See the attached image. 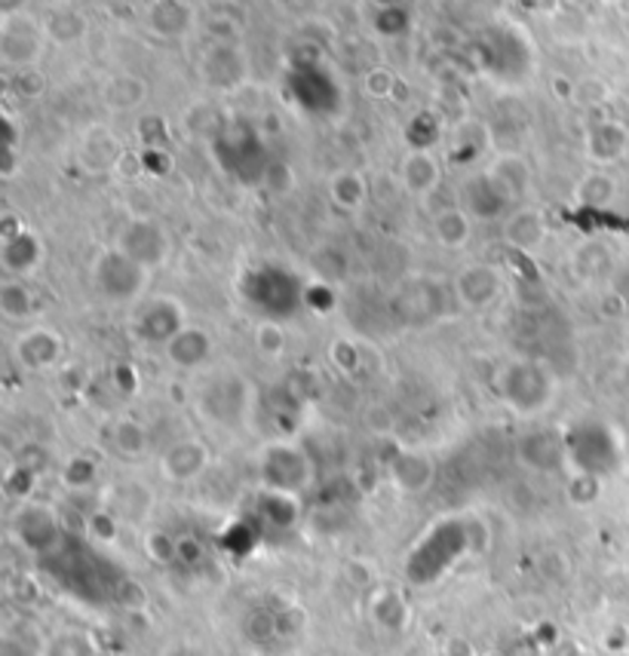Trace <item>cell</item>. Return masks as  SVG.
Returning <instances> with one entry per match:
<instances>
[{
	"instance_id": "obj_35",
	"label": "cell",
	"mask_w": 629,
	"mask_h": 656,
	"mask_svg": "<svg viewBox=\"0 0 629 656\" xmlns=\"http://www.w3.org/2000/svg\"><path fill=\"white\" fill-rule=\"evenodd\" d=\"M144 549L151 553L154 562L166 565V562H172V558L179 555V543L172 541V537H166V534H151V537L144 541Z\"/></svg>"
},
{
	"instance_id": "obj_32",
	"label": "cell",
	"mask_w": 629,
	"mask_h": 656,
	"mask_svg": "<svg viewBox=\"0 0 629 656\" xmlns=\"http://www.w3.org/2000/svg\"><path fill=\"white\" fill-rule=\"evenodd\" d=\"M43 656H95L90 635L83 632H62L50 642H43Z\"/></svg>"
},
{
	"instance_id": "obj_28",
	"label": "cell",
	"mask_w": 629,
	"mask_h": 656,
	"mask_svg": "<svg viewBox=\"0 0 629 656\" xmlns=\"http://www.w3.org/2000/svg\"><path fill=\"white\" fill-rule=\"evenodd\" d=\"M328 193H332V200L342 209H359L368 196V181L356 169H342V172L332 175Z\"/></svg>"
},
{
	"instance_id": "obj_25",
	"label": "cell",
	"mask_w": 629,
	"mask_h": 656,
	"mask_svg": "<svg viewBox=\"0 0 629 656\" xmlns=\"http://www.w3.org/2000/svg\"><path fill=\"white\" fill-rule=\"evenodd\" d=\"M433 236H436V243L443 245V249L458 252V249H464V245L470 243L473 219L460 206L443 209V212L433 219Z\"/></svg>"
},
{
	"instance_id": "obj_33",
	"label": "cell",
	"mask_w": 629,
	"mask_h": 656,
	"mask_svg": "<svg viewBox=\"0 0 629 656\" xmlns=\"http://www.w3.org/2000/svg\"><path fill=\"white\" fill-rule=\"evenodd\" d=\"M255 347L262 350L264 356H283L286 350V332L276 320H264L258 329H255Z\"/></svg>"
},
{
	"instance_id": "obj_36",
	"label": "cell",
	"mask_w": 629,
	"mask_h": 656,
	"mask_svg": "<svg viewBox=\"0 0 629 656\" xmlns=\"http://www.w3.org/2000/svg\"><path fill=\"white\" fill-rule=\"evenodd\" d=\"M394 74L390 71H384V68H378V71H372L366 78V92L368 95H375V99H387L390 92H394Z\"/></svg>"
},
{
	"instance_id": "obj_20",
	"label": "cell",
	"mask_w": 629,
	"mask_h": 656,
	"mask_svg": "<svg viewBox=\"0 0 629 656\" xmlns=\"http://www.w3.org/2000/svg\"><path fill=\"white\" fill-rule=\"evenodd\" d=\"M433 476H436V466L427 454H418V451H399L390 461V478L403 494L427 491L433 485Z\"/></svg>"
},
{
	"instance_id": "obj_2",
	"label": "cell",
	"mask_w": 629,
	"mask_h": 656,
	"mask_svg": "<svg viewBox=\"0 0 629 656\" xmlns=\"http://www.w3.org/2000/svg\"><path fill=\"white\" fill-rule=\"evenodd\" d=\"M151 271L118 252L114 245L92 261V289L108 304H142Z\"/></svg>"
},
{
	"instance_id": "obj_37",
	"label": "cell",
	"mask_w": 629,
	"mask_h": 656,
	"mask_svg": "<svg viewBox=\"0 0 629 656\" xmlns=\"http://www.w3.org/2000/svg\"><path fill=\"white\" fill-rule=\"evenodd\" d=\"M16 92L26 95V99H38L40 92H43V78H40L34 68L19 71V78H16Z\"/></svg>"
},
{
	"instance_id": "obj_3",
	"label": "cell",
	"mask_w": 629,
	"mask_h": 656,
	"mask_svg": "<svg viewBox=\"0 0 629 656\" xmlns=\"http://www.w3.org/2000/svg\"><path fill=\"white\" fill-rule=\"evenodd\" d=\"M258 473H262L264 491L288 494V497H298L302 491L314 485V461L295 442L264 445L262 457H258Z\"/></svg>"
},
{
	"instance_id": "obj_12",
	"label": "cell",
	"mask_w": 629,
	"mask_h": 656,
	"mask_svg": "<svg viewBox=\"0 0 629 656\" xmlns=\"http://www.w3.org/2000/svg\"><path fill=\"white\" fill-rule=\"evenodd\" d=\"M43 255H47V245L31 228L0 236V264H3L7 276L28 280L43 264Z\"/></svg>"
},
{
	"instance_id": "obj_19",
	"label": "cell",
	"mask_w": 629,
	"mask_h": 656,
	"mask_svg": "<svg viewBox=\"0 0 629 656\" xmlns=\"http://www.w3.org/2000/svg\"><path fill=\"white\" fill-rule=\"evenodd\" d=\"M123 144L108 127H90L80 139V163L90 172H108L123 163Z\"/></svg>"
},
{
	"instance_id": "obj_7",
	"label": "cell",
	"mask_w": 629,
	"mask_h": 656,
	"mask_svg": "<svg viewBox=\"0 0 629 656\" xmlns=\"http://www.w3.org/2000/svg\"><path fill=\"white\" fill-rule=\"evenodd\" d=\"M252 390L240 374H222L219 381H212L203 396H200V408L210 417L212 424L222 426H240L250 417Z\"/></svg>"
},
{
	"instance_id": "obj_27",
	"label": "cell",
	"mask_w": 629,
	"mask_h": 656,
	"mask_svg": "<svg viewBox=\"0 0 629 656\" xmlns=\"http://www.w3.org/2000/svg\"><path fill=\"white\" fill-rule=\"evenodd\" d=\"M0 313H3V320L10 322L31 320V313H34V292H31L28 280L7 276L0 283Z\"/></svg>"
},
{
	"instance_id": "obj_18",
	"label": "cell",
	"mask_w": 629,
	"mask_h": 656,
	"mask_svg": "<svg viewBox=\"0 0 629 656\" xmlns=\"http://www.w3.org/2000/svg\"><path fill=\"white\" fill-rule=\"evenodd\" d=\"M399 181L412 196L427 200L443 184V163L433 151H408L399 163Z\"/></svg>"
},
{
	"instance_id": "obj_13",
	"label": "cell",
	"mask_w": 629,
	"mask_h": 656,
	"mask_svg": "<svg viewBox=\"0 0 629 656\" xmlns=\"http://www.w3.org/2000/svg\"><path fill=\"white\" fill-rule=\"evenodd\" d=\"M500 292H504V276L491 264H470L455 280V297H458L460 307L467 310L491 307L500 297Z\"/></svg>"
},
{
	"instance_id": "obj_11",
	"label": "cell",
	"mask_w": 629,
	"mask_h": 656,
	"mask_svg": "<svg viewBox=\"0 0 629 656\" xmlns=\"http://www.w3.org/2000/svg\"><path fill=\"white\" fill-rule=\"evenodd\" d=\"M13 531L19 543L26 546L28 553H50L59 537H62V528H59V518L53 515V509L40 506V503H26L13 518Z\"/></svg>"
},
{
	"instance_id": "obj_34",
	"label": "cell",
	"mask_w": 629,
	"mask_h": 656,
	"mask_svg": "<svg viewBox=\"0 0 629 656\" xmlns=\"http://www.w3.org/2000/svg\"><path fill=\"white\" fill-rule=\"evenodd\" d=\"M95 476H99V466L92 464L90 457H74V461H68L65 473H62L68 488L74 491L92 488V485H95Z\"/></svg>"
},
{
	"instance_id": "obj_31",
	"label": "cell",
	"mask_w": 629,
	"mask_h": 656,
	"mask_svg": "<svg viewBox=\"0 0 629 656\" xmlns=\"http://www.w3.org/2000/svg\"><path fill=\"white\" fill-rule=\"evenodd\" d=\"M111 442H114V448H118V454H123V457H142L144 451H148V430H144L139 421L123 417V421H118V426H114Z\"/></svg>"
},
{
	"instance_id": "obj_5",
	"label": "cell",
	"mask_w": 629,
	"mask_h": 656,
	"mask_svg": "<svg viewBox=\"0 0 629 656\" xmlns=\"http://www.w3.org/2000/svg\"><path fill=\"white\" fill-rule=\"evenodd\" d=\"M114 249L123 255L142 264L144 271H158L163 268L172 255V236L160 221L148 219V215H135L118 231Z\"/></svg>"
},
{
	"instance_id": "obj_15",
	"label": "cell",
	"mask_w": 629,
	"mask_h": 656,
	"mask_svg": "<svg viewBox=\"0 0 629 656\" xmlns=\"http://www.w3.org/2000/svg\"><path fill=\"white\" fill-rule=\"evenodd\" d=\"M62 350H65V344H62L59 332L47 329V325H34L16 341V360L28 372H47L62 360Z\"/></svg>"
},
{
	"instance_id": "obj_10",
	"label": "cell",
	"mask_w": 629,
	"mask_h": 656,
	"mask_svg": "<svg viewBox=\"0 0 629 656\" xmlns=\"http://www.w3.org/2000/svg\"><path fill=\"white\" fill-rule=\"evenodd\" d=\"M470 219H507L513 209H516V203H513L510 196H507V191L500 188L498 181L488 175L486 172H479V175H473V179H467L464 184H460V203H458Z\"/></svg>"
},
{
	"instance_id": "obj_30",
	"label": "cell",
	"mask_w": 629,
	"mask_h": 656,
	"mask_svg": "<svg viewBox=\"0 0 629 656\" xmlns=\"http://www.w3.org/2000/svg\"><path fill=\"white\" fill-rule=\"evenodd\" d=\"M615 193L617 184L611 175H605V172H590L587 179L577 184L575 200L587 209H602L615 200Z\"/></svg>"
},
{
	"instance_id": "obj_23",
	"label": "cell",
	"mask_w": 629,
	"mask_h": 656,
	"mask_svg": "<svg viewBox=\"0 0 629 656\" xmlns=\"http://www.w3.org/2000/svg\"><path fill=\"white\" fill-rule=\"evenodd\" d=\"M488 175L507 191V196H510L513 203H519L525 193H528V188H531V166H528L525 157L519 154L495 157L491 166H488Z\"/></svg>"
},
{
	"instance_id": "obj_1",
	"label": "cell",
	"mask_w": 629,
	"mask_h": 656,
	"mask_svg": "<svg viewBox=\"0 0 629 656\" xmlns=\"http://www.w3.org/2000/svg\"><path fill=\"white\" fill-rule=\"evenodd\" d=\"M556 374L538 360H516L498 374L500 402L519 417H538L547 412L556 400Z\"/></svg>"
},
{
	"instance_id": "obj_24",
	"label": "cell",
	"mask_w": 629,
	"mask_h": 656,
	"mask_svg": "<svg viewBox=\"0 0 629 656\" xmlns=\"http://www.w3.org/2000/svg\"><path fill=\"white\" fill-rule=\"evenodd\" d=\"M629 144L627 127H620L615 120H605L599 127H592V132L587 135V154L596 163H615L623 157Z\"/></svg>"
},
{
	"instance_id": "obj_14",
	"label": "cell",
	"mask_w": 629,
	"mask_h": 656,
	"mask_svg": "<svg viewBox=\"0 0 629 656\" xmlns=\"http://www.w3.org/2000/svg\"><path fill=\"white\" fill-rule=\"evenodd\" d=\"M206 466H210V448L200 438H179L160 457V473L175 485H187L200 478L206 473Z\"/></svg>"
},
{
	"instance_id": "obj_16",
	"label": "cell",
	"mask_w": 629,
	"mask_h": 656,
	"mask_svg": "<svg viewBox=\"0 0 629 656\" xmlns=\"http://www.w3.org/2000/svg\"><path fill=\"white\" fill-rule=\"evenodd\" d=\"M547 240V215L535 206H516L504 219V243L519 255H535Z\"/></svg>"
},
{
	"instance_id": "obj_17",
	"label": "cell",
	"mask_w": 629,
	"mask_h": 656,
	"mask_svg": "<svg viewBox=\"0 0 629 656\" xmlns=\"http://www.w3.org/2000/svg\"><path fill=\"white\" fill-rule=\"evenodd\" d=\"M212 350H215V344H212V335L206 329H200V325H184L182 332L163 347V353H166V360H170L175 369H182V372H197V369H203V365L212 360Z\"/></svg>"
},
{
	"instance_id": "obj_9",
	"label": "cell",
	"mask_w": 629,
	"mask_h": 656,
	"mask_svg": "<svg viewBox=\"0 0 629 656\" xmlns=\"http://www.w3.org/2000/svg\"><path fill=\"white\" fill-rule=\"evenodd\" d=\"M43 43H47V31H40L34 22L28 19H3V34H0V59L10 68H34L43 55Z\"/></svg>"
},
{
	"instance_id": "obj_8",
	"label": "cell",
	"mask_w": 629,
	"mask_h": 656,
	"mask_svg": "<svg viewBox=\"0 0 629 656\" xmlns=\"http://www.w3.org/2000/svg\"><path fill=\"white\" fill-rule=\"evenodd\" d=\"M519 461L528 470L535 473H544V476H552L568 466V442H565V433L559 430H550V426H540V430H531L519 438Z\"/></svg>"
},
{
	"instance_id": "obj_4",
	"label": "cell",
	"mask_w": 629,
	"mask_h": 656,
	"mask_svg": "<svg viewBox=\"0 0 629 656\" xmlns=\"http://www.w3.org/2000/svg\"><path fill=\"white\" fill-rule=\"evenodd\" d=\"M565 442H568V466L575 473L602 478L620 466L617 438L605 424H577L565 433Z\"/></svg>"
},
{
	"instance_id": "obj_6",
	"label": "cell",
	"mask_w": 629,
	"mask_h": 656,
	"mask_svg": "<svg viewBox=\"0 0 629 656\" xmlns=\"http://www.w3.org/2000/svg\"><path fill=\"white\" fill-rule=\"evenodd\" d=\"M184 325H187V320H184V310L175 297H148L132 316V335L139 337L142 344H151V347H166Z\"/></svg>"
},
{
	"instance_id": "obj_26",
	"label": "cell",
	"mask_w": 629,
	"mask_h": 656,
	"mask_svg": "<svg viewBox=\"0 0 629 656\" xmlns=\"http://www.w3.org/2000/svg\"><path fill=\"white\" fill-rule=\"evenodd\" d=\"M102 99L111 111H135L148 99V83L135 74H118L105 83Z\"/></svg>"
},
{
	"instance_id": "obj_22",
	"label": "cell",
	"mask_w": 629,
	"mask_h": 656,
	"mask_svg": "<svg viewBox=\"0 0 629 656\" xmlns=\"http://www.w3.org/2000/svg\"><path fill=\"white\" fill-rule=\"evenodd\" d=\"M488 148H491V132H488V127L476 123V120H467L448 139V163L470 166V163H476L479 157L486 154Z\"/></svg>"
},
{
	"instance_id": "obj_21",
	"label": "cell",
	"mask_w": 629,
	"mask_h": 656,
	"mask_svg": "<svg viewBox=\"0 0 629 656\" xmlns=\"http://www.w3.org/2000/svg\"><path fill=\"white\" fill-rule=\"evenodd\" d=\"M203 80H206V87L219 92H231L236 90L243 78H246V62H243V55L231 47H219V50H212L206 55V62H203Z\"/></svg>"
},
{
	"instance_id": "obj_29",
	"label": "cell",
	"mask_w": 629,
	"mask_h": 656,
	"mask_svg": "<svg viewBox=\"0 0 629 656\" xmlns=\"http://www.w3.org/2000/svg\"><path fill=\"white\" fill-rule=\"evenodd\" d=\"M47 40H53L59 47H71V43H78L87 34V19L74 10H55L50 19H47Z\"/></svg>"
}]
</instances>
